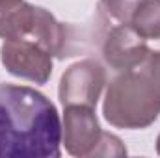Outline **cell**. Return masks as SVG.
<instances>
[{"label": "cell", "mask_w": 160, "mask_h": 158, "mask_svg": "<svg viewBox=\"0 0 160 158\" xmlns=\"http://www.w3.org/2000/svg\"><path fill=\"white\" fill-rule=\"evenodd\" d=\"M0 37L22 39L39 45L50 56H63V28L43 7L22 0L0 9Z\"/></svg>", "instance_id": "3"}, {"label": "cell", "mask_w": 160, "mask_h": 158, "mask_svg": "<svg viewBox=\"0 0 160 158\" xmlns=\"http://www.w3.org/2000/svg\"><path fill=\"white\" fill-rule=\"evenodd\" d=\"M101 126L95 117V108L89 106H65L62 138L65 149L73 156H93L101 141Z\"/></svg>", "instance_id": "6"}, {"label": "cell", "mask_w": 160, "mask_h": 158, "mask_svg": "<svg viewBox=\"0 0 160 158\" xmlns=\"http://www.w3.org/2000/svg\"><path fill=\"white\" fill-rule=\"evenodd\" d=\"M104 82V69L97 62L86 60L75 63L73 67H69L67 73H63L60 84V101L63 108L73 104L95 108Z\"/></svg>", "instance_id": "4"}, {"label": "cell", "mask_w": 160, "mask_h": 158, "mask_svg": "<svg viewBox=\"0 0 160 158\" xmlns=\"http://www.w3.org/2000/svg\"><path fill=\"white\" fill-rule=\"evenodd\" d=\"M56 106L28 86L0 84V158H60Z\"/></svg>", "instance_id": "1"}, {"label": "cell", "mask_w": 160, "mask_h": 158, "mask_svg": "<svg viewBox=\"0 0 160 158\" xmlns=\"http://www.w3.org/2000/svg\"><path fill=\"white\" fill-rule=\"evenodd\" d=\"M138 69H142L160 89V50L158 52H149L147 58L138 65Z\"/></svg>", "instance_id": "10"}, {"label": "cell", "mask_w": 160, "mask_h": 158, "mask_svg": "<svg viewBox=\"0 0 160 158\" xmlns=\"http://www.w3.org/2000/svg\"><path fill=\"white\" fill-rule=\"evenodd\" d=\"M2 63L6 69L21 78L45 84L52 73V60L39 45L22 39H6L2 45Z\"/></svg>", "instance_id": "5"}, {"label": "cell", "mask_w": 160, "mask_h": 158, "mask_svg": "<svg viewBox=\"0 0 160 158\" xmlns=\"http://www.w3.org/2000/svg\"><path fill=\"white\" fill-rule=\"evenodd\" d=\"M140 0H101V6L119 22H130V17Z\"/></svg>", "instance_id": "9"}, {"label": "cell", "mask_w": 160, "mask_h": 158, "mask_svg": "<svg viewBox=\"0 0 160 158\" xmlns=\"http://www.w3.org/2000/svg\"><path fill=\"white\" fill-rule=\"evenodd\" d=\"M145 39L128 24L121 22L116 26L104 41V58L110 67L118 71L136 69L149 54Z\"/></svg>", "instance_id": "7"}, {"label": "cell", "mask_w": 160, "mask_h": 158, "mask_svg": "<svg viewBox=\"0 0 160 158\" xmlns=\"http://www.w3.org/2000/svg\"><path fill=\"white\" fill-rule=\"evenodd\" d=\"M157 153L160 155V136H158V141H157Z\"/></svg>", "instance_id": "12"}, {"label": "cell", "mask_w": 160, "mask_h": 158, "mask_svg": "<svg viewBox=\"0 0 160 158\" xmlns=\"http://www.w3.org/2000/svg\"><path fill=\"white\" fill-rule=\"evenodd\" d=\"M160 116V89L142 69L125 71L110 84L104 117L118 128H145Z\"/></svg>", "instance_id": "2"}, {"label": "cell", "mask_w": 160, "mask_h": 158, "mask_svg": "<svg viewBox=\"0 0 160 158\" xmlns=\"http://www.w3.org/2000/svg\"><path fill=\"white\" fill-rule=\"evenodd\" d=\"M143 39H160V0H140L130 22Z\"/></svg>", "instance_id": "8"}, {"label": "cell", "mask_w": 160, "mask_h": 158, "mask_svg": "<svg viewBox=\"0 0 160 158\" xmlns=\"http://www.w3.org/2000/svg\"><path fill=\"white\" fill-rule=\"evenodd\" d=\"M15 2H19V0H0V9H2V7H8V6H11V4H15Z\"/></svg>", "instance_id": "11"}]
</instances>
